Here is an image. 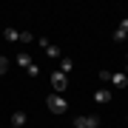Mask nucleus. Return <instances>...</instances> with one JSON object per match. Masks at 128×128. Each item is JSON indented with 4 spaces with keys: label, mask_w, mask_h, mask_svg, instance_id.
<instances>
[{
    "label": "nucleus",
    "mask_w": 128,
    "mask_h": 128,
    "mask_svg": "<svg viewBox=\"0 0 128 128\" xmlns=\"http://www.w3.org/2000/svg\"><path fill=\"white\" fill-rule=\"evenodd\" d=\"M125 60H128V54H125Z\"/></svg>",
    "instance_id": "nucleus-14"
},
{
    "label": "nucleus",
    "mask_w": 128,
    "mask_h": 128,
    "mask_svg": "<svg viewBox=\"0 0 128 128\" xmlns=\"http://www.w3.org/2000/svg\"><path fill=\"white\" fill-rule=\"evenodd\" d=\"M12 128H26V114L23 111H14L12 114Z\"/></svg>",
    "instance_id": "nucleus-6"
},
{
    "label": "nucleus",
    "mask_w": 128,
    "mask_h": 128,
    "mask_svg": "<svg viewBox=\"0 0 128 128\" xmlns=\"http://www.w3.org/2000/svg\"><path fill=\"white\" fill-rule=\"evenodd\" d=\"M20 40H23V43H34V40H37V37H34L32 32H20Z\"/></svg>",
    "instance_id": "nucleus-11"
},
{
    "label": "nucleus",
    "mask_w": 128,
    "mask_h": 128,
    "mask_svg": "<svg viewBox=\"0 0 128 128\" xmlns=\"http://www.w3.org/2000/svg\"><path fill=\"white\" fill-rule=\"evenodd\" d=\"M74 125H82V128H97L100 125V117H77Z\"/></svg>",
    "instance_id": "nucleus-4"
},
{
    "label": "nucleus",
    "mask_w": 128,
    "mask_h": 128,
    "mask_svg": "<svg viewBox=\"0 0 128 128\" xmlns=\"http://www.w3.org/2000/svg\"><path fill=\"white\" fill-rule=\"evenodd\" d=\"M71 68H74V63H71L68 57H63V60H60V71H63V74H68Z\"/></svg>",
    "instance_id": "nucleus-9"
},
{
    "label": "nucleus",
    "mask_w": 128,
    "mask_h": 128,
    "mask_svg": "<svg viewBox=\"0 0 128 128\" xmlns=\"http://www.w3.org/2000/svg\"><path fill=\"white\" fill-rule=\"evenodd\" d=\"M6 68H9V60H6L3 54H0V74H6Z\"/></svg>",
    "instance_id": "nucleus-12"
},
{
    "label": "nucleus",
    "mask_w": 128,
    "mask_h": 128,
    "mask_svg": "<svg viewBox=\"0 0 128 128\" xmlns=\"http://www.w3.org/2000/svg\"><path fill=\"white\" fill-rule=\"evenodd\" d=\"M111 97H114L111 88H97V91H94V100L97 102H111Z\"/></svg>",
    "instance_id": "nucleus-5"
},
{
    "label": "nucleus",
    "mask_w": 128,
    "mask_h": 128,
    "mask_svg": "<svg viewBox=\"0 0 128 128\" xmlns=\"http://www.w3.org/2000/svg\"><path fill=\"white\" fill-rule=\"evenodd\" d=\"M51 88H54V94H63L66 88H68V77H66L63 71H54L51 74Z\"/></svg>",
    "instance_id": "nucleus-2"
},
{
    "label": "nucleus",
    "mask_w": 128,
    "mask_h": 128,
    "mask_svg": "<svg viewBox=\"0 0 128 128\" xmlns=\"http://www.w3.org/2000/svg\"><path fill=\"white\" fill-rule=\"evenodd\" d=\"M46 105H48L51 114H66V108H68V100H63V94H48Z\"/></svg>",
    "instance_id": "nucleus-1"
},
{
    "label": "nucleus",
    "mask_w": 128,
    "mask_h": 128,
    "mask_svg": "<svg viewBox=\"0 0 128 128\" xmlns=\"http://www.w3.org/2000/svg\"><path fill=\"white\" fill-rule=\"evenodd\" d=\"M100 80L102 82H111V71H100Z\"/></svg>",
    "instance_id": "nucleus-13"
},
{
    "label": "nucleus",
    "mask_w": 128,
    "mask_h": 128,
    "mask_svg": "<svg viewBox=\"0 0 128 128\" xmlns=\"http://www.w3.org/2000/svg\"><path fill=\"white\" fill-rule=\"evenodd\" d=\"M17 66L20 68H28V66H32V57L28 54H17Z\"/></svg>",
    "instance_id": "nucleus-10"
},
{
    "label": "nucleus",
    "mask_w": 128,
    "mask_h": 128,
    "mask_svg": "<svg viewBox=\"0 0 128 128\" xmlns=\"http://www.w3.org/2000/svg\"><path fill=\"white\" fill-rule=\"evenodd\" d=\"M111 86H114V88H125L128 86V77L122 71H111Z\"/></svg>",
    "instance_id": "nucleus-3"
},
{
    "label": "nucleus",
    "mask_w": 128,
    "mask_h": 128,
    "mask_svg": "<svg viewBox=\"0 0 128 128\" xmlns=\"http://www.w3.org/2000/svg\"><path fill=\"white\" fill-rule=\"evenodd\" d=\"M125 37H128V17L117 26V32H114V40H125Z\"/></svg>",
    "instance_id": "nucleus-7"
},
{
    "label": "nucleus",
    "mask_w": 128,
    "mask_h": 128,
    "mask_svg": "<svg viewBox=\"0 0 128 128\" xmlns=\"http://www.w3.org/2000/svg\"><path fill=\"white\" fill-rule=\"evenodd\" d=\"M3 34H6V40H9V43H17V40H20V32H17V28H6Z\"/></svg>",
    "instance_id": "nucleus-8"
}]
</instances>
